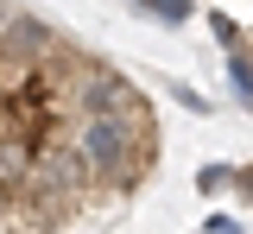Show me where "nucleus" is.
<instances>
[{
	"label": "nucleus",
	"instance_id": "f257e3e1",
	"mask_svg": "<svg viewBox=\"0 0 253 234\" xmlns=\"http://www.w3.org/2000/svg\"><path fill=\"white\" fill-rule=\"evenodd\" d=\"M6 215H13V190L0 184V222H6Z\"/></svg>",
	"mask_w": 253,
	"mask_h": 234
}]
</instances>
